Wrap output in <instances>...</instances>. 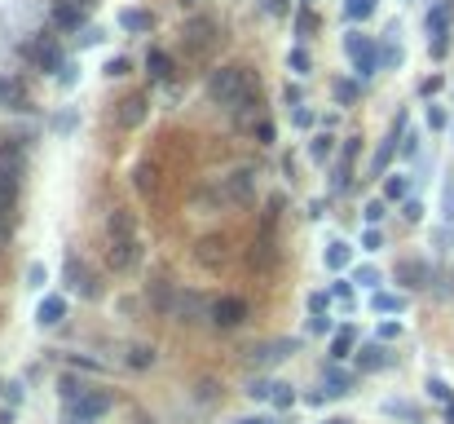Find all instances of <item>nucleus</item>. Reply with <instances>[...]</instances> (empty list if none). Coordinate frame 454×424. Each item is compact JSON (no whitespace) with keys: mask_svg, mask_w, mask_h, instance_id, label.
Here are the masks:
<instances>
[{"mask_svg":"<svg viewBox=\"0 0 454 424\" xmlns=\"http://www.w3.org/2000/svg\"><path fill=\"white\" fill-rule=\"evenodd\" d=\"M106 261H111V270H137V261H141V243H137V221H132V212H111V221H106Z\"/></svg>","mask_w":454,"mask_h":424,"instance_id":"nucleus-1","label":"nucleus"},{"mask_svg":"<svg viewBox=\"0 0 454 424\" xmlns=\"http://www.w3.org/2000/svg\"><path fill=\"white\" fill-rule=\"evenodd\" d=\"M251 93H256V85H251L247 67H216L208 75V97H212L216 106H225V111H234L239 102H247Z\"/></svg>","mask_w":454,"mask_h":424,"instance_id":"nucleus-2","label":"nucleus"},{"mask_svg":"<svg viewBox=\"0 0 454 424\" xmlns=\"http://www.w3.org/2000/svg\"><path fill=\"white\" fill-rule=\"evenodd\" d=\"M344 49L353 58V71H358V80H371L375 67H379V54H375V40L362 36V31H353V36H344Z\"/></svg>","mask_w":454,"mask_h":424,"instance_id":"nucleus-3","label":"nucleus"},{"mask_svg":"<svg viewBox=\"0 0 454 424\" xmlns=\"http://www.w3.org/2000/svg\"><path fill=\"white\" fill-rule=\"evenodd\" d=\"M221 199L225 204H251L256 199V168H234L221 182Z\"/></svg>","mask_w":454,"mask_h":424,"instance_id":"nucleus-4","label":"nucleus"},{"mask_svg":"<svg viewBox=\"0 0 454 424\" xmlns=\"http://www.w3.org/2000/svg\"><path fill=\"white\" fill-rule=\"evenodd\" d=\"M428 49H432V58H446V49H450V5L446 0L428 13Z\"/></svg>","mask_w":454,"mask_h":424,"instance_id":"nucleus-5","label":"nucleus"},{"mask_svg":"<svg viewBox=\"0 0 454 424\" xmlns=\"http://www.w3.org/2000/svg\"><path fill=\"white\" fill-rule=\"evenodd\" d=\"M172 318H177V323H203V318H212V305L198 297V292H177Z\"/></svg>","mask_w":454,"mask_h":424,"instance_id":"nucleus-6","label":"nucleus"},{"mask_svg":"<svg viewBox=\"0 0 454 424\" xmlns=\"http://www.w3.org/2000/svg\"><path fill=\"white\" fill-rule=\"evenodd\" d=\"M291 354H296V340H265V345H251L247 363L251 367H274V363H282V358H291Z\"/></svg>","mask_w":454,"mask_h":424,"instance_id":"nucleus-7","label":"nucleus"},{"mask_svg":"<svg viewBox=\"0 0 454 424\" xmlns=\"http://www.w3.org/2000/svg\"><path fill=\"white\" fill-rule=\"evenodd\" d=\"M181 36H186V49H190V54H208L212 40H216V23H212V18H190Z\"/></svg>","mask_w":454,"mask_h":424,"instance_id":"nucleus-8","label":"nucleus"},{"mask_svg":"<svg viewBox=\"0 0 454 424\" xmlns=\"http://www.w3.org/2000/svg\"><path fill=\"white\" fill-rule=\"evenodd\" d=\"M243 318H247V301H243V297H221V301H212V323H216V328H239Z\"/></svg>","mask_w":454,"mask_h":424,"instance_id":"nucleus-9","label":"nucleus"},{"mask_svg":"<svg viewBox=\"0 0 454 424\" xmlns=\"http://www.w3.org/2000/svg\"><path fill=\"white\" fill-rule=\"evenodd\" d=\"M146 116H150V97L146 93H128L120 102V116H115V120H120V128H141Z\"/></svg>","mask_w":454,"mask_h":424,"instance_id":"nucleus-10","label":"nucleus"},{"mask_svg":"<svg viewBox=\"0 0 454 424\" xmlns=\"http://www.w3.org/2000/svg\"><path fill=\"white\" fill-rule=\"evenodd\" d=\"M31 58H36L40 71H62V67H66V58H62V49H58L53 36H40L36 44H31Z\"/></svg>","mask_w":454,"mask_h":424,"instance_id":"nucleus-11","label":"nucleus"},{"mask_svg":"<svg viewBox=\"0 0 454 424\" xmlns=\"http://www.w3.org/2000/svg\"><path fill=\"white\" fill-rule=\"evenodd\" d=\"M23 106H27V80L0 75V111H23Z\"/></svg>","mask_w":454,"mask_h":424,"instance_id":"nucleus-12","label":"nucleus"},{"mask_svg":"<svg viewBox=\"0 0 454 424\" xmlns=\"http://www.w3.org/2000/svg\"><path fill=\"white\" fill-rule=\"evenodd\" d=\"M102 411H111V394H80V402H71V416H75L80 424L97 420Z\"/></svg>","mask_w":454,"mask_h":424,"instance_id":"nucleus-13","label":"nucleus"},{"mask_svg":"<svg viewBox=\"0 0 454 424\" xmlns=\"http://www.w3.org/2000/svg\"><path fill=\"white\" fill-rule=\"evenodd\" d=\"M62 318H66V301L62 297H44L36 305V323H40V328H58Z\"/></svg>","mask_w":454,"mask_h":424,"instance_id":"nucleus-14","label":"nucleus"},{"mask_svg":"<svg viewBox=\"0 0 454 424\" xmlns=\"http://www.w3.org/2000/svg\"><path fill=\"white\" fill-rule=\"evenodd\" d=\"M23 173V146H0V182H13Z\"/></svg>","mask_w":454,"mask_h":424,"instance_id":"nucleus-15","label":"nucleus"},{"mask_svg":"<svg viewBox=\"0 0 454 424\" xmlns=\"http://www.w3.org/2000/svg\"><path fill=\"white\" fill-rule=\"evenodd\" d=\"M397 283L424 287V283H428V266H424V261H401V266H397Z\"/></svg>","mask_w":454,"mask_h":424,"instance_id":"nucleus-16","label":"nucleus"},{"mask_svg":"<svg viewBox=\"0 0 454 424\" xmlns=\"http://www.w3.org/2000/svg\"><path fill=\"white\" fill-rule=\"evenodd\" d=\"M9 225H13V182H0V243L9 239Z\"/></svg>","mask_w":454,"mask_h":424,"instance_id":"nucleus-17","label":"nucleus"},{"mask_svg":"<svg viewBox=\"0 0 454 424\" xmlns=\"http://www.w3.org/2000/svg\"><path fill=\"white\" fill-rule=\"evenodd\" d=\"M353 349H358V332H353V328H340V332L331 336V358H335V363H340V358H348Z\"/></svg>","mask_w":454,"mask_h":424,"instance_id":"nucleus-18","label":"nucleus"},{"mask_svg":"<svg viewBox=\"0 0 454 424\" xmlns=\"http://www.w3.org/2000/svg\"><path fill=\"white\" fill-rule=\"evenodd\" d=\"M358 367H362V371L389 367V354H384V345H362V349H358Z\"/></svg>","mask_w":454,"mask_h":424,"instance_id":"nucleus-19","label":"nucleus"},{"mask_svg":"<svg viewBox=\"0 0 454 424\" xmlns=\"http://www.w3.org/2000/svg\"><path fill=\"white\" fill-rule=\"evenodd\" d=\"M80 23H84V9H75V5H53V27L80 31Z\"/></svg>","mask_w":454,"mask_h":424,"instance_id":"nucleus-20","label":"nucleus"},{"mask_svg":"<svg viewBox=\"0 0 454 424\" xmlns=\"http://www.w3.org/2000/svg\"><path fill=\"white\" fill-rule=\"evenodd\" d=\"M146 67H150V75H155V80H172V58H168L163 49H150V54H146Z\"/></svg>","mask_w":454,"mask_h":424,"instance_id":"nucleus-21","label":"nucleus"},{"mask_svg":"<svg viewBox=\"0 0 454 424\" xmlns=\"http://www.w3.org/2000/svg\"><path fill=\"white\" fill-rule=\"evenodd\" d=\"M371 309H375V314H401V309H406V297H393V292H375Z\"/></svg>","mask_w":454,"mask_h":424,"instance_id":"nucleus-22","label":"nucleus"},{"mask_svg":"<svg viewBox=\"0 0 454 424\" xmlns=\"http://www.w3.org/2000/svg\"><path fill=\"white\" fill-rule=\"evenodd\" d=\"M375 9H379V0H344V13L353 23H366V18H375Z\"/></svg>","mask_w":454,"mask_h":424,"instance_id":"nucleus-23","label":"nucleus"},{"mask_svg":"<svg viewBox=\"0 0 454 424\" xmlns=\"http://www.w3.org/2000/svg\"><path fill=\"white\" fill-rule=\"evenodd\" d=\"M331 151H335V137H331V133H317V137L309 142V159H313V164H327Z\"/></svg>","mask_w":454,"mask_h":424,"instance_id":"nucleus-24","label":"nucleus"},{"mask_svg":"<svg viewBox=\"0 0 454 424\" xmlns=\"http://www.w3.org/2000/svg\"><path fill=\"white\" fill-rule=\"evenodd\" d=\"M66 274H71V287H75V292H84V297H97V283L89 279V270H84V266H75V261H71V266H66Z\"/></svg>","mask_w":454,"mask_h":424,"instance_id":"nucleus-25","label":"nucleus"},{"mask_svg":"<svg viewBox=\"0 0 454 424\" xmlns=\"http://www.w3.org/2000/svg\"><path fill=\"white\" fill-rule=\"evenodd\" d=\"M120 27H124V31H150V13H141V9H124V13H120Z\"/></svg>","mask_w":454,"mask_h":424,"instance_id":"nucleus-26","label":"nucleus"},{"mask_svg":"<svg viewBox=\"0 0 454 424\" xmlns=\"http://www.w3.org/2000/svg\"><path fill=\"white\" fill-rule=\"evenodd\" d=\"M348 261H353V248H348V243H331V248H327V266H331V270H344Z\"/></svg>","mask_w":454,"mask_h":424,"instance_id":"nucleus-27","label":"nucleus"},{"mask_svg":"<svg viewBox=\"0 0 454 424\" xmlns=\"http://www.w3.org/2000/svg\"><path fill=\"white\" fill-rule=\"evenodd\" d=\"M287 67H291L296 75H309V67H313V62H309V49H305V44H296L291 54H287Z\"/></svg>","mask_w":454,"mask_h":424,"instance_id":"nucleus-28","label":"nucleus"},{"mask_svg":"<svg viewBox=\"0 0 454 424\" xmlns=\"http://www.w3.org/2000/svg\"><path fill=\"white\" fill-rule=\"evenodd\" d=\"M348 385H353L348 371H340V367H331V371H327V394H348Z\"/></svg>","mask_w":454,"mask_h":424,"instance_id":"nucleus-29","label":"nucleus"},{"mask_svg":"<svg viewBox=\"0 0 454 424\" xmlns=\"http://www.w3.org/2000/svg\"><path fill=\"white\" fill-rule=\"evenodd\" d=\"M406 190H410V182L401 173H393L389 182H384V194H389V199H406Z\"/></svg>","mask_w":454,"mask_h":424,"instance_id":"nucleus-30","label":"nucleus"},{"mask_svg":"<svg viewBox=\"0 0 454 424\" xmlns=\"http://www.w3.org/2000/svg\"><path fill=\"white\" fill-rule=\"evenodd\" d=\"M150 363H155V349H146V345H132V349H128V367L141 371V367H150Z\"/></svg>","mask_w":454,"mask_h":424,"instance_id":"nucleus-31","label":"nucleus"},{"mask_svg":"<svg viewBox=\"0 0 454 424\" xmlns=\"http://www.w3.org/2000/svg\"><path fill=\"white\" fill-rule=\"evenodd\" d=\"M335 97H340V106H353L358 102V85L353 80H335Z\"/></svg>","mask_w":454,"mask_h":424,"instance_id":"nucleus-32","label":"nucleus"},{"mask_svg":"<svg viewBox=\"0 0 454 424\" xmlns=\"http://www.w3.org/2000/svg\"><path fill=\"white\" fill-rule=\"evenodd\" d=\"M353 283H362V287H375V283H379V270H375V266H358V274H353Z\"/></svg>","mask_w":454,"mask_h":424,"instance_id":"nucleus-33","label":"nucleus"},{"mask_svg":"<svg viewBox=\"0 0 454 424\" xmlns=\"http://www.w3.org/2000/svg\"><path fill=\"white\" fill-rule=\"evenodd\" d=\"M274 389H278L274 380H251V385H247V394H251V398H274Z\"/></svg>","mask_w":454,"mask_h":424,"instance_id":"nucleus-34","label":"nucleus"},{"mask_svg":"<svg viewBox=\"0 0 454 424\" xmlns=\"http://www.w3.org/2000/svg\"><path fill=\"white\" fill-rule=\"evenodd\" d=\"M384 411H389V416H406V420H419V411H415L410 402H384Z\"/></svg>","mask_w":454,"mask_h":424,"instance_id":"nucleus-35","label":"nucleus"},{"mask_svg":"<svg viewBox=\"0 0 454 424\" xmlns=\"http://www.w3.org/2000/svg\"><path fill=\"white\" fill-rule=\"evenodd\" d=\"M362 217L371 221V225H379V221H384V204H379V199H371V204L362 208Z\"/></svg>","mask_w":454,"mask_h":424,"instance_id":"nucleus-36","label":"nucleus"},{"mask_svg":"<svg viewBox=\"0 0 454 424\" xmlns=\"http://www.w3.org/2000/svg\"><path fill=\"white\" fill-rule=\"evenodd\" d=\"M309 31H313V13L300 9V13H296V36H309Z\"/></svg>","mask_w":454,"mask_h":424,"instance_id":"nucleus-37","label":"nucleus"},{"mask_svg":"<svg viewBox=\"0 0 454 424\" xmlns=\"http://www.w3.org/2000/svg\"><path fill=\"white\" fill-rule=\"evenodd\" d=\"M309 309H313V314H327V309H331V297H327V292H313V297H309Z\"/></svg>","mask_w":454,"mask_h":424,"instance_id":"nucleus-38","label":"nucleus"},{"mask_svg":"<svg viewBox=\"0 0 454 424\" xmlns=\"http://www.w3.org/2000/svg\"><path fill=\"white\" fill-rule=\"evenodd\" d=\"M291 124H296V128H309V124H313V111H309V106H296V111H291Z\"/></svg>","mask_w":454,"mask_h":424,"instance_id":"nucleus-39","label":"nucleus"},{"mask_svg":"<svg viewBox=\"0 0 454 424\" xmlns=\"http://www.w3.org/2000/svg\"><path fill=\"white\" fill-rule=\"evenodd\" d=\"M274 402H278V406H291V402H296V389H291V385H278V389H274Z\"/></svg>","mask_w":454,"mask_h":424,"instance_id":"nucleus-40","label":"nucleus"},{"mask_svg":"<svg viewBox=\"0 0 454 424\" xmlns=\"http://www.w3.org/2000/svg\"><path fill=\"white\" fill-rule=\"evenodd\" d=\"M106 75L115 80V75H128V58H111L106 62Z\"/></svg>","mask_w":454,"mask_h":424,"instance_id":"nucleus-41","label":"nucleus"},{"mask_svg":"<svg viewBox=\"0 0 454 424\" xmlns=\"http://www.w3.org/2000/svg\"><path fill=\"white\" fill-rule=\"evenodd\" d=\"M450 120H446V111L441 106H428V128H446Z\"/></svg>","mask_w":454,"mask_h":424,"instance_id":"nucleus-42","label":"nucleus"},{"mask_svg":"<svg viewBox=\"0 0 454 424\" xmlns=\"http://www.w3.org/2000/svg\"><path fill=\"white\" fill-rule=\"evenodd\" d=\"M379 243H384V239H379V230H375V225H371V230H366V235H362V248H366V252H375V248H379Z\"/></svg>","mask_w":454,"mask_h":424,"instance_id":"nucleus-43","label":"nucleus"},{"mask_svg":"<svg viewBox=\"0 0 454 424\" xmlns=\"http://www.w3.org/2000/svg\"><path fill=\"white\" fill-rule=\"evenodd\" d=\"M401 217H406V221H419V217H424V208H419V199H406V208H401Z\"/></svg>","mask_w":454,"mask_h":424,"instance_id":"nucleus-44","label":"nucleus"},{"mask_svg":"<svg viewBox=\"0 0 454 424\" xmlns=\"http://www.w3.org/2000/svg\"><path fill=\"white\" fill-rule=\"evenodd\" d=\"M256 137L269 146V142H274V124H269V120H260V124H256Z\"/></svg>","mask_w":454,"mask_h":424,"instance_id":"nucleus-45","label":"nucleus"},{"mask_svg":"<svg viewBox=\"0 0 454 424\" xmlns=\"http://www.w3.org/2000/svg\"><path fill=\"white\" fill-rule=\"evenodd\" d=\"M27 279H31V287H44V266H31Z\"/></svg>","mask_w":454,"mask_h":424,"instance_id":"nucleus-46","label":"nucleus"},{"mask_svg":"<svg viewBox=\"0 0 454 424\" xmlns=\"http://www.w3.org/2000/svg\"><path fill=\"white\" fill-rule=\"evenodd\" d=\"M379 336H384V340H397V336H401V323H384Z\"/></svg>","mask_w":454,"mask_h":424,"instance_id":"nucleus-47","label":"nucleus"},{"mask_svg":"<svg viewBox=\"0 0 454 424\" xmlns=\"http://www.w3.org/2000/svg\"><path fill=\"white\" fill-rule=\"evenodd\" d=\"M428 389H432V398H441V402H450V389H446L441 380H428Z\"/></svg>","mask_w":454,"mask_h":424,"instance_id":"nucleus-48","label":"nucleus"},{"mask_svg":"<svg viewBox=\"0 0 454 424\" xmlns=\"http://www.w3.org/2000/svg\"><path fill=\"white\" fill-rule=\"evenodd\" d=\"M282 97H287V106H300V102H305V93H300L296 85H287V93H282Z\"/></svg>","mask_w":454,"mask_h":424,"instance_id":"nucleus-49","label":"nucleus"},{"mask_svg":"<svg viewBox=\"0 0 454 424\" xmlns=\"http://www.w3.org/2000/svg\"><path fill=\"white\" fill-rule=\"evenodd\" d=\"M58 80H62V85H75V67H71V62H66V67L58 71Z\"/></svg>","mask_w":454,"mask_h":424,"instance_id":"nucleus-50","label":"nucleus"},{"mask_svg":"<svg viewBox=\"0 0 454 424\" xmlns=\"http://www.w3.org/2000/svg\"><path fill=\"white\" fill-rule=\"evenodd\" d=\"M58 5H75V9H89L93 0H58Z\"/></svg>","mask_w":454,"mask_h":424,"instance_id":"nucleus-51","label":"nucleus"},{"mask_svg":"<svg viewBox=\"0 0 454 424\" xmlns=\"http://www.w3.org/2000/svg\"><path fill=\"white\" fill-rule=\"evenodd\" d=\"M239 424H269V420H260V416H256V420H251V416H247V420H239Z\"/></svg>","mask_w":454,"mask_h":424,"instance_id":"nucleus-52","label":"nucleus"},{"mask_svg":"<svg viewBox=\"0 0 454 424\" xmlns=\"http://www.w3.org/2000/svg\"><path fill=\"white\" fill-rule=\"evenodd\" d=\"M331 424H353V420H348V416H335V420H331Z\"/></svg>","mask_w":454,"mask_h":424,"instance_id":"nucleus-53","label":"nucleus"},{"mask_svg":"<svg viewBox=\"0 0 454 424\" xmlns=\"http://www.w3.org/2000/svg\"><path fill=\"white\" fill-rule=\"evenodd\" d=\"M450 424H454V402H450Z\"/></svg>","mask_w":454,"mask_h":424,"instance_id":"nucleus-54","label":"nucleus"}]
</instances>
